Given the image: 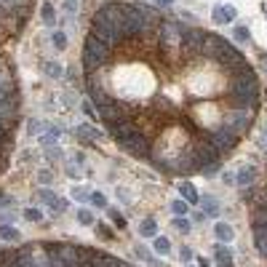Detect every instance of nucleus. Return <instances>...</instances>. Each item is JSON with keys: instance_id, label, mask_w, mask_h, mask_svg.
Masks as SVG:
<instances>
[{"instance_id": "obj_35", "label": "nucleus", "mask_w": 267, "mask_h": 267, "mask_svg": "<svg viewBox=\"0 0 267 267\" xmlns=\"http://www.w3.org/2000/svg\"><path fill=\"white\" fill-rule=\"evenodd\" d=\"M24 219H27V222H43V211H41V208H27Z\"/></svg>"}, {"instance_id": "obj_45", "label": "nucleus", "mask_w": 267, "mask_h": 267, "mask_svg": "<svg viewBox=\"0 0 267 267\" xmlns=\"http://www.w3.org/2000/svg\"><path fill=\"white\" fill-rule=\"evenodd\" d=\"M78 3H81V0H64V8L70 11V14H75V8H78Z\"/></svg>"}, {"instance_id": "obj_19", "label": "nucleus", "mask_w": 267, "mask_h": 267, "mask_svg": "<svg viewBox=\"0 0 267 267\" xmlns=\"http://www.w3.org/2000/svg\"><path fill=\"white\" fill-rule=\"evenodd\" d=\"M214 235H217L222 243H230L232 238H235V230H232L230 225H225V222H217L214 225Z\"/></svg>"}, {"instance_id": "obj_27", "label": "nucleus", "mask_w": 267, "mask_h": 267, "mask_svg": "<svg viewBox=\"0 0 267 267\" xmlns=\"http://www.w3.org/2000/svg\"><path fill=\"white\" fill-rule=\"evenodd\" d=\"M203 208H206V217H217L219 214V203H217V198H211V195H203Z\"/></svg>"}, {"instance_id": "obj_34", "label": "nucleus", "mask_w": 267, "mask_h": 267, "mask_svg": "<svg viewBox=\"0 0 267 267\" xmlns=\"http://www.w3.org/2000/svg\"><path fill=\"white\" fill-rule=\"evenodd\" d=\"M72 198H75L78 203H86V201H91V192L86 187H75V190H72Z\"/></svg>"}, {"instance_id": "obj_18", "label": "nucleus", "mask_w": 267, "mask_h": 267, "mask_svg": "<svg viewBox=\"0 0 267 267\" xmlns=\"http://www.w3.org/2000/svg\"><path fill=\"white\" fill-rule=\"evenodd\" d=\"M14 115H16V102L8 99V102H0V123H14Z\"/></svg>"}, {"instance_id": "obj_39", "label": "nucleus", "mask_w": 267, "mask_h": 267, "mask_svg": "<svg viewBox=\"0 0 267 267\" xmlns=\"http://www.w3.org/2000/svg\"><path fill=\"white\" fill-rule=\"evenodd\" d=\"M45 158H48V161H62L64 152H62L59 147H45Z\"/></svg>"}, {"instance_id": "obj_14", "label": "nucleus", "mask_w": 267, "mask_h": 267, "mask_svg": "<svg viewBox=\"0 0 267 267\" xmlns=\"http://www.w3.org/2000/svg\"><path fill=\"white\" fill-rule=\"evenodd\" d=\"M254 179H257V168H254V166H243L241 171L235 174V185H241L243 190H246V187H251Z\"/></svg>"}, {"instance_id": "obj_28", "label": "nucleus", "mask_w": 267, "mask_h": 267, "mask_svg": "<svg viewBox=\"0 0 267 267\" xmlns=\"http://www.w3.org/2000/svg\"><path fill=\"white\" fill-rule=\"evenodd\" d=\"M41 16H43V21L48 27H54V21H56V11H54V5L51 3H43L41 5Z\"/></svg>"}, {"instance_id": "obj_10", "label": "nucleus", "mask_w": 267, "mask_h": 267, "mask_svg": "<svg viewBox=\"0 0 267 267\" xmlns=\"http://www.w3.org/2000/svg\"><path fill=\"white\" fill-rule=\"evenodd\" d=\"M208 142H211V144H214V147H217V150H219V152H230V150H232V147H235V144H238V136H235V134H232V131H227V128H225V126H219V128H217V131H214L211 136H208Z\"/></svg>"}, {"instance_id": "obj_4", "label": "nucleus", "mask_w": 267, "mask_h": 267, "mask_svg": "<svg viewBox=\"0 0 267 267\" xmlns=\"http://www.w3.org/2000/svg\"><path fill=\"white\" fill-rule=\"evenodd\" d=\"M208 32L198 30V27H185V32H182V43H179V54L185 56L187 62L198 59L203 51V41H206Z\"/></svg>"}, {"instance_id": "obj_22", "label": "nucleus", "mask_w": 267, "mask_h": 267, "mask_svg": "<svg viewBox=\"0 0 267 267\" xmlns=\"http://www.w3.org/2000/svg\"><path fill=\"white\" fill-rule=\"evenodd\" d=\"M134 251H136V257H139V259H142V262H147V265H150V267H166V265H163V262H158V259H155V257H152V254H150V251H147V248H144V246H136V248H134Z\"/></svg>"}, {"instance_id": "obj_48", "label": "nucleus", "mask_w": 267, "mask_h": 267, "mask_svg": "<svg viewBox=\"0 0 267 267\" xmlns=\"http://www.w3.org/2000/svg\"><path fill=\"white\" fill-rule=\"evenodd\" d=\"M222 179L227 182V185H235V174H230V171H225V174H222Z\"/></svg>"}, {"instance_id": "obj_47", "label": "nucleus", "mask_w": 267, "mask_h": 267, "mask_svg": "<svg viewBox=\"0 0 267 267\" xmlns=\"http://www.w3.org/2000/svg\"><path fill=\"white\" fill-rule=\"evenodd\" d=\"M155 5H161V8H171L174 5V0H152Z\"/></svg>"}, {"instance_id": "obj_42", "label": "nucleus", "mask_w": 267, "mask_h": 267, "mask_svg": "<svg viewBox=\"0 0 267 267\" xmlns=\"http://www.w3.org/2000/svg\"><path fill=\"white\" fill-rule=\"evenodd\" d=\"M43 128H45V126H43L41 121H30V123H27V131H30V134H41Z\"/></svg>"}, {"instance_id": "obj_29", "label": "nucleus", "mask_w": 267, "mask_h": 267, "mask_svg": "<svg viewBox=\"0 0 267 267\" xmlns=\"http://www.w3.org/2000/svg\"><path fill=\"white\" fill-rule=\"evenodd\" d=\"M232 35H235L238 43H248V41H251V32H248V27H243V24H238L235 30H232Z\"/></svg>"}, {"instance_id": "obj_24", "label": "nucleus", "mask_w": 267, "mask_h": 267, "mask_svg": "<svg viewBox=\"0 0 267 267\" xmlns=\"http://www.w3.org/2000/svg\"><path fill=\"white\" fill-rule=\"evenodd\" d=\"M139 235L142 238H155L158 235V222L155 219H144V222L139 225Z\"/></svg>"}, {"instance_id": "obj_17", "label": "nucleus", "mask_w": 267, "mask_h": 267, "mask_svg": "<svg viewBox=\"0 0 267 267\" xmlns=\"http://www.w3.org/2000/svg\"><path fill=\"white\" fill-rule=\"evenodd\" d=\"M59 136H62V131L56 126H48L45 131L38 136V142H41L43 147H56V142H59Z\"/></svg>"}, {"instance_id": "obj_38", "label": "nucleus", "mask_w": 267, "mask_h": 267, "mask_svg": "<svg viewBox=\"0 0 267 267\" xmlns=\"http://www.w3.org/2000/svg\"><path fill=\"white\" fill-rule=\"evenodd\" d=\"M254 225H265L267 227V206H259L254 214Z\"/></svg>"}, {"instance_id": "obj_52", "label": "nucleus", "mask_w": 267, "mask_h": 267, "mask_svg": "<svg viewBox=\"0 0 267 267\" xmlns=\"http://www.w3.org/2000/svg\"><path fill=\"white\" fill-rule=\"evenodd\" d=\"M259 206H267V190L262 192V203H259Z\"/></svg>"}, {"instance_id": "obj_6", "label": "nucleus", "mask_w": 267, "mask_h": 267, "mask_svg": "<svg viewBox=\"0 0 267 267\" xmlns=\"http://www.w3.org/2000/svg\"><path fill=\"white\" fill-rule=\"evenodd\" d=\"M222 126L227 131H232L235 136H243L251 128V115H248V110H230V112H225Z\"/></svg>"}, {"instance_id": "obj_32", "label": "nucleus", "mask_w": 267, "mask_h": 267, "mask_svg": "<svg viewBox=\"0 0 267 267\" xmlns=\"http://www.w3.org/2000/svg\"><path fill=\"white\" fill-rule=\"evenodd\" d=\"M75 217H78V222H81V225H94V214H91L88 211V208H78V211H75Z\"/></svg>"}, {"instance_id": "obj_31", "label": "nucleus", "mask_w": 267, "mask_h": 267, "mask_svg": "<svg viewBox=\"0 0 267 267\" xmlns=\"http://www.w3.org/2000/svg\"><path fill=\"white\" fill-rule=\"evenodd\" d=\"M38 198H41V201L45 203V206H54V203L56 201H59V195H54V192H51V190H38Z\"/></svg>"}, {"instance_id": "obj_40", "label": "nucleus", "mask_w": 267, "mask_h": 267, "mask_svg": "<svg viewBox=\"0 0 267 267\" xmlns=\"http://www.w3.org/2000/svg\"><path fill=\"white\" fill-rule=\"evenodd\" d=\"M171 211L177 214V217H185V214H187V203L179 198V201H174V203H171Z\"/></svg>"}, {"instance_id": "obj_13", "label": "nucleus", "mask_w": 267, "mask_h": 267, "mask_svg": "<svg viewBox=\"0 0 267 267\" xmlns=\"http://www.w3.org/2000/svg\"><path fill=\"white\" fill-rule=\"evenodd\" d=\"M235 16H238V11L232 8V5H217V8H214V14H211V19L217 21V24H230Z\"/></svg>"}, {"instance_id": "obj_8", "label": "nucleus", "mask_w": 267, "mask_h": 267, "mask_svg": "<svg viewBox=\"0 0 267 267\" xmlns=\"http://www.w3.org/2000/svg\"><path fill=\"white\" fill-rule=\"evenodd\" d=\"M227 45H230L227 41H222L219 35H211V32H208V35H206V41H203V51H201V56L219 62V59H222V54H225V48H227Z\"/></svg>"}, {"instance_id": "obj_3", "label": "nucleus", "mask_w": 267, "mask_h": 267, "mask_svg": "<svg viewBox=\"0 0 267 267\" xmlns=\"http://www.w3.org/2000/svg\"><path fill=\"white\" fill-rule=\"evenodd\" d=\"M192 155H195V171H203L208 177V174H214L219 168L222 152H219L208 139H203V142H198V144L192 147Z\"/></svg>"}, {"instance_id": "obj_23", "label": "nucleus", "mask_w": 267, "mask_h": 267, "mask_svg": "<svg viewBox=\"0 0 267 267\" xmlns=\"http://www.w3.org/2000/svg\"><path fill=\"white\" fill-rule=\"evenodd\" d=\"M0 238H3V241H11V243H19V241H21V232L16 230V227L0 225Z\"/></svg>"}, {"instance_id": "obj_33", "label": "nucleus", "mask_w": 267, "mask_h": 267, "mask_svg": "<svg viewBox=\"0 0 267 267\" xmlns=\"http://www.w3.org/2000/svg\"><path fill=\"white\" fill-rule=\"evenodd\" d=\"M91 206L107 208V195H104V192H91Z\"/></svg>"}, {"instance_id": "obj_25", "label": "nucleus", "mask_w": 267, "mask_h": 267, "mask_svg": "<svg viewBox=\"0 0 267 267\" xmlns=\"http://www.w3.org/2000/svg\"><path fill=\"white\" fill-rule=\"evenodd\" d=\"M43 72L48 78H62L64 75V67H62L59 62H43Z\"/></svg>"}, {"instance_id": "obj_5", "label": "nucleus", "mask_w": 267, "mask_h": 267, "mask_svg": "<svg viewBox=\"0 0 267 267\" xmlns=\"http://www.w3.org/2000/svg\"><path fill=\"white\" fill-rule=\"evenodd\" d=\"M91 35H96L102 43H107L112 48V45H121L123 41H126V35H123L121 30H118L115 24H110V21L99 19V16H94L91 19Z\"/></svg>"}, {"instance_id": "obj_26", "label": "nucleus", "mask_w": 267, "mask_h": 267, "mask_svg": "<svg viewBox=\"0 0 267 267\" xmlns=\"http://www.w3.org/2000/svg\"><path fill=\"white\" fill-rule=\"evenodd\" d=\"M152 248H155V254H163V257H166V254L171 251V243H168V238L155 235V238H152Z\"/></svg>"}, {"instance_id": "obj_51", "label": "nucleus", "mask_w": 267, "mask_h": 267, "mask_svg": "<svg viewBox=\"0 0 267 267\" xmlns=\"http://www.w3.org/2000/svg\"><path fill=\"white\" fill-rule=\"evenodd\" d=\"M198 267H211V262H208V259H203V257H201V259H198Z\"/></svg>"}, {"instance_id": "obj_30", "label": "nucleus", "mask_w": 267, "mask_h": 267, "mask_svg": "<svg viewBox=\"0 0 267 267\" xmlns=\"http://www.w3.org/2000/svg\"><path fill=\"white\" fill-rule=\"evenodd\" d=\"M174 227H177V230L182 232V235H187V232H190V219H187V217H174V222H171Z\"/></svg>"}, {"instance_id": "obj_36", "label": "nucleus", "mask_w": 267, "mask_h": 267, "mask_svg": "<svg viewBox=\"0 0 267 267\" xmlns=\"http://www.w3.org/2000/svg\"><path fill=\"white\" fill-rule=\"evenodd\" d=\"M51 41H54V45L59 51H64L67 48V38H64V32H51Z\"/></svg>"}, {"instance_id": "obj_20", "label": "nucleus", "mask_w": 267, "mask_h": 267, "mask_svg": "<svg viewBox=\"0 0 267 267\" xmlns=\"http://www.w3.org/2000/svg\"><path fill=\"white\" fill-rule=\"evenodd\" d=\"M214 259H217L219 267H232V254L225 246H214Z\"/></svg>"}, {"instance_id": "obj_50", "label": "nucleus", "mask_w": 267, "mask_h": 267, "mask_svg": "<svg viewBox=\"0 0 267 267\" xmlns=\"http://www.w3.org/2000/svg\"><path fill=\"white\" fill-rule=\"evenodd\" d=\"M67 174H70V177H81V168H78V166H67Z\"/></svg>"}, {"instance_id": "obj_11", "label": "nucleus", "mask_w": 267, "mask_h": 267, "mask_svg": "<svg viewBox=\"0 0 267 267\" xmlns=\"http://www.w3.org/2000/svg\"><path fill=\"white\" fill-rule=\"evenodd\" d=\"M134 131H136V126L128 121V118H126V121H115V123H110V126H107V134H110L118 144H123V142H126Z\"/></svg>"}, {"instance_id": "obj_21", "label": "nucleus", "mask_w": 267, "mask_h": 267, "mask_svg": "<svg viewBox=\"0 0 267 267\" xmlns=\"http://www.w3.org/2000/svg\"><path fill=\"white\" fill-rule=\"evenodd\" d=\"M94 259H96V251L81 248V251H78V265L75 267H94Z\"/></svg>"}, {"instance_id": "obj_49", "label": "nucleus", "mask_w": 267, "mask_h": 267, "mask_svg": "<svg viewBox=\"0 0 267 267\" xmlns=\"http://www.w3.org/2000/svg\"><path fill=\"white\" fill-rule=\"evenodd\" d=\"M83 112H86L88 118H94V115H96V112H94V104H88V102H86V104H83Z\"/></svg>"}, {"instance_id": "obj_12", "label": "nucleus", "mask_w": 267, "mask_h": 267, "mask_svg": "<svg viewBox=\"0 0 267 267\" xmlns=\"http://www.w3.org/2000/svg\"><path fill=\"white\" fill-rule=\"evenodd\" d=\"M75 139L91 144V142H99L102 139V131H99V128H94V126H88V123H81V126H75Z\"/></svg>"}, {"instance_id": "obj_44", "label": "nucleus", "mask_w": 267, "mask_h": 267, "mask_svg": "<svg viewBox=\"0 0 267 267\" xmlns=\"http://www.w3.org/2000/svg\"><path fill=\"white\" fill-rule=\"evenodd\" d=\"M179 257H182V262H190V259H192V251H190V248H187V246H182Z\"/></svg>"}, {"instance_id": "obj_46", "label": "nucleus", "mask_w": 267, "mask_h": 267, "mask_svg": "<svg viewBox=\"0 0 267 267\" xmlns=\"http://www.w3.org/2000/svg\"><path fill=\"white\" fill-rule=\"evenodd\" d=\"M11 203H14V198H8V195L3 192V195H0V208H8Z\"/></svg>"}, {"instance_id": "obj_43", "label": "nucleus", "mask_w": 267, "mask_h": 267, "mask_svg": "<svg viewBox=\"0 0 267 267\" xmlns=\"http://www.w3.org/2000/svg\"><path fill=\"white\" fill-rule=\"evenodd\" d=\"M38 179H41L43 185H51V182H54V174L51 171H38Z\"/></svg>"}, {"instance_id": "obj_1", "label": "nucleus", "mask_w": 267, "mask_h": 267, "mask_svg": "<svg viewBox=\"0 0 267 267\" xmlns=\"http://www.w3.org/2000/svg\"><path fill=\"white\" fill-rule=\"evenodd\" d=\"M227 99H230L232 110H251L259 102V86L257 78H238V81L230 83V91H227Z\"/></svg>"}, {"instance_id": "obj_41", "label": "nucleus", "mask_w": 267, "mask_h": 267, "mask_svg": "<svg viewBox=\"0 0 267 267\" xmlns=\"http://www.w3.org/2000/svg\"><path fill=\"white\" fill-rule=\"evenodd\" d=\"M67 206H70V203H67L64 198H59V201H56L54 206H51V211H54V214H62V211H67Z\"/></svg>"}, {"instance_id": "obj_9", "label": "nucleus", "mask_w": 267, "mask_h": 267, "mask_svg": "<svg viewBox=\"0 0 267 267\" xmlns=\"http://www.w3.org/2000/svg\"><path fill=\"white\" fill-rule=\"evenodd\" d=\"M96 110H99V118L107 123V126H110V123H115V121H126V118H123V102L107 99V102H102Z\"/></svg>"}, {"instance_id": "obj_37", "label": "nucleus", "mask_w": 267, "mask_h": 267, "mask_svg": "<svg viewBox=\"0 0 267 267\" xmlns=\"http://www.w3.org/2000/svg\"><path fill=\"white\" fill-rule=\"evenodd\" d=\"M110 219L115 222L118 230H123V227H126V217H123V214H118V208H110Z\"/></svg>"}, {"instance_id": "obj_15", "label": "nucleus", "mask_w": 267, "mask_h": 267, "mask_svg": "<svg viewBox=\"0 0 267 267\" xmlns=\"http://www.w3.org/2000/svg\"><path fill=\"white\" fill-rule=\"evenodd\" d=\"M254 243H257L259 254L267 259V227L265 225H254Z\"/></svg>"}, {"instance_id": "obj_2", "label": "nucleus", "mask_w": 267, "mask_h": 267, "mask_svg": "<svg viewBox=\"0 0 267 267\" xmlns=\"http://www.w3.org/2000/svg\"><path fill=\"white\" fill-rule=\"evenodd\" d=\"M107 59H110V45L102 43L96 35H86V43H83V67H86V72H96L102 64H107Z\"/></svg>"}, {"instance_id": "obj_7", "label": "nucleus", "mask_w": 267, "mask_h": 267, "mask_svg": "<svg viewBox=\"0 0 267 267\" xmlns=\"http://www.w3.org/2000/svg\"><path fill=\"white\" fill-rule=\"evenodd\" d=\"M123 150L126 152H131L134 158H150L152 155V147H150V139H147L142 131H134L131 136H128L126 142H123Z\"/></svg>"}, {"instance_id": "obj_16", "label": "nucleus", "mask_w": 267, "mask_h": 267, "mask_svg": "<svg viewBox=\"0 0 267 267\" xmlns=\"http://www.w3.org/2000/svg\"><path fill=\"white\" fill-rule=\"evenodd\" d=\"M179 195H182V201H185L187 206H192V203L201 201V195L195 192V187H192L190 182H179Z\"/></svg>"}]
</instances>
